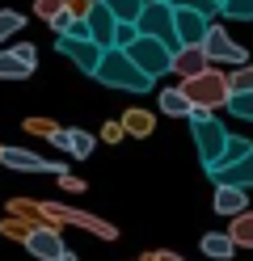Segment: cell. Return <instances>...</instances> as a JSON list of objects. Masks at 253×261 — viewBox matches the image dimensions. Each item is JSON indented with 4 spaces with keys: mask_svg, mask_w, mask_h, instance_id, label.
<instances>
[{
    "mask_svg": "<svg viewBox=\"0 0 253 261\" xmlns=\"http://www.w3.org/2000/svg\"><path fill=\"white\" fill-rule=\"evenodd\" d=\"M93 76L101 80V85L127 89V93H148V89H152V76H144V72L127 59V51H118V46H106V51H101Z\"/></svg>",
    "mask_w": 253,
    "mask_h": 261,
    "instance_id": "obj_1",
    "label": "cell"
},
{
    "mask_svg": "<svg viewBox=\"0 0 253 261\" xmlns=\"http://www.w3.org/2000/svg\"><path fill=\"white\" fill-rule=\"evenodd\" d=\"M186 118H190V135H194V143H198V160H202V169H211L215 160H219V152H224V143H228L224 122L211 118V110H190Z\"/></svg>",
    "mask_w": 253,
    "mask_h": 261,
    "instance_id": "obj_2",
    "label": "cell"
},
{
    "mask_svg": "<svg viewBox=\"0 0 253 261\" xmlns=\"http://www.w3.org/2000/svg\"><path fill=\"white\" fill-rule=\"evenodd\" d=\"M181 93L190 97V106L194 110H215V106H228V97H232V89H228V76H219V72H198V76H190L181 85Z\"/></svg>",
    "mask_w": 253,
    "mask_h": 261,
    "instance_id": "obj_3",
    "label": "cell"
},
{
    "mask_svg": "<svg viewBox=\"0 0 253 261\" xmlns=\"http://www.w3.org/2000/svg\"><path fill=\"white\" fill-rule=\"evenodd\" d=\"M135 25V34H144V38H156L165 42L169 51H177V34H173V5H156V0H148V5L140 9V17L131 21Z\"/></svg>",
    "mask_w": 253,
    "mask_h": 261,
    "instance_id": "obj_4",
    "label": "cell"
},
{
    "mask_svg": "<svg viewBox=\"0 0 253 261\" xmlns=\"http://www.w3.org/2000/svg\"><path fill=\"white\" fill-rule=\"evenodd\" d=\"M127 59H131L144 76H152V80H156V76H165V72H169V63H173V51H169L165 42L144 38V34H140V38L127 46Z\"/></svg>",
    "mask_w": 253,
    "mask_h": 261,
    "instance_id": "obj_5",
    "label": "cell"
},
{
    "mask_svg": "<svg viewBox=\"0 0 253 261\" xmlns=\"http://www.w3.org/2000/svg\"><path fill=\"white\" fill-rule=\"evenodd\" d=\"M202 51H207V59H215V63H236V68L245 63V46H241V42H232V34H228L224 25H207Z\"/></svg>",
    "mask_w": 253,
    "mask_h": 261,
    "instance_id": "obj_6",
    "label": "cell"
},
{
    "mask_svg": "<svg viewBox=\"0 0 253 261\" xmlns=\"http://www.w3.org/2000/svg\"><path fill=\"white\" fill-rule=\"evenodd\" d=\"M55 51L67 55L80 72H89V76H93V68H97V59H101V46H97L93 38H72V34H59V38H55Z\"/></svg>",
    "mask_w": 253,
    "mask_h": 261,
    "instance_id": "obj_7",
    "label": "cell"
},
{
    "mask_svg": "<svg viewBox=\"0 0 253 261\" xmlns=\"http://www.w3.org/2000/svg\"><path fill=\"white\" fill-rule=\"evenodd\" d=\"M34 68H38V51H34L30 42L0 51V80H26Z\"/></svg>",
    "mask_w": 253,
    "mask_h": 261,
    "instance_id": "obj_8",
    "label": "cell"
},
{
    "mask_svg": "<svg viewBox=\"0 0 253 261\" xmlns=\"http://www.w3.org/2000/svg\"><path fill=\"white\" fill-rule=\"evenodd\" d=\"M114 13L101 5V0H89V9H84V30H89V38L106 51V46H114Z\"/></svg>",
    "mask_w": 253,
    "mask_h": 261,
    "instance_id": "obj_9",
    "label": "cell"
},
{
    "mask_svg": "<svg viewBox=\"0 0 253 261\" xmlns=\"http://www.w3.org/2000/svg\"><path fill=\"white\" fill-rule=\"evenodd\" d=\"M0 165L5 169H17V173H63V165H51L38 152H26V148H0Z\"/></svg>",
    "mask_w": 253,
    "mask_h": 261,
    "instance_id": "obj_10",
    "label": "cell"
},
{
    "mask_svg": "<svg viewBox=\"0 0 253 261\" xmlns=\"http://www.w3.org/2000/svg\"><path fill=\"white\" fill-rule=\"evenodd\" d=\"M207 17L202 13H194V9H173V34H177V42L181 46H198L202 38H207Z\"/></svg>",
    "mask_w": 253,
    "mask_h": 261,
    "instance_id": "obj_11",
    "label": "cell"
},
{
    "mask_svg": "<svg viewBox=\"0 0 253 261\" xmlns=\"http://www.w3.org/2000/svg\"><path fill=\"white\" fill-rule=\"evenodd\" d=\"M42 215H51V219H63V223H76V227H89L93 236H101V240H114L118 232L110 223H101V219H93V215H84V211H67V206H55V202H47V206H38Z\"/></svg>",
    "mask_w": 253,
    "mask_h": 261,
    "instance_id": "obj_12",
    "label": "cell"
},
{
    "mask_svg": "<svg viewBox=\"0 0 253 261\" xmlns=\"http://www.w3.org/2000/svg\"><path fill=\"white\" fill-rule=\"evenodd\" d=\"M26 249L38 261H55L63 253V240H59L55 227H30V232H26Z\"/></svg>",
    "mask_w": 253,
    "mask_h": 261,
    "instance_id": "obj_13",
    "label": "cell"
},
{
    "mask_svg": "<svg viewBox=\"0 0 253 261\" xmlns=\"http://www.w3.org/2000/svg\"><path fill=\"white\" fill-rule=\"evenodd\" d=\"M211 68V59H207V51H202V42L198 46H177L173 51V63H169V72H177V76H198V72H207Z\"/></svg>",
    "mask_w": 253,
    "mask_h": 261,
    "instance_id": "obj_14",
    "label": "cell"
},
{
    "mask_svg": "<svg viewBox=\"0 0 253 261\" xmlns=\"http://www.w3.org/2000/svg\"><path fill=\"white\" fill-rule=\"evenodd\" d=\"M211 181H215V186H236V190H249V186H253V152H249V156H241L236 165L211 169Z\"/></svg>",
    "mask_w": 253,
    "mask_h": 261,
    "instance_id": "obj_15",
    "label": "cell"
},
{
    "mask_svg": "<svg viewBox=\"0 0 253 261\" xmlns=\"http://www.w3.org/2000/svg\"><path fill=\"white\" fill-rule=\"evenodd\" d=\"M51 143L63 152H72L76 160H89L93 156V135L89 130H51Z\"/></svg>",
    "mask_w": 253,
    "mask_h": 261,
    "instance_id": "obj_16",
    "label": "cell"
},
{
    "mask_svg": "<svg viewBox=\"0 0 253 261\" xmlns=\"http://www.w3.org/2000/svg\"><path fill=\"white\" fill-rule=\"evenodd\" d=\"M215 211H219V215H241V211H249L245 190H236V186H215Z\"/></svg>",
    "mask_w": 253,
    "mask_h": 261,
    "instance_id": "obj_17",
    "label": "cell"
},
{
    "mask_svg": "<svg viewBox=\"0 0 253 261\" xmlns=\"http://www.w3.org/2000/svg\"><path fill=\"white\" fill-rule=\"evenodd\" d=\"M253 152V143L249 139H241V135H228V143H224V152H219V160H215V165L211 169H224V165H236V160H241V156H249ZM207 169V173H211Z\"/></svg>",
    "mask_w": 253,
    "mask_h": 261,
    "instance_id": "obj_18",
    "label": "cell"
},
{
    "mask_svg": "<svg viewBox=\"0 0 253 261\" xmlns=\"http://www.w3.org/2000/svg\"><path fill=\"white\" fill-rule=\"evenodd\" d=\"M160 110L169 114V118H186L194 106H190V97H186L181 89H165V93H160Z\"/></svg>",
    "mask_w": 253,
    "mask_h": 261,
    "instance_id": "obj_19",
    "label": "cell"
},
{
    "mask_svg": "<svg viewBox=\"0 0 253 261\" xmlns=\"http://www.w3.org/2000/svg\"><path fill=\"white\" fill-rule=\"evenodd\" d=\"M232 249H236V244L228 240V232H207V236H202V253L215 257V261H228Z\"/></svg>",
    "mask_w": 253,
    "mask_h": 261,
    "instance_id": "obj_20",
    "label": "cell"
},
{
    "mask_svg": "<svg viewBox=\"0 0 253 261\" xmlns=\"http://www.w3.org/2000/svg\"><path fill=\"white\" fill-rule=\"evenodd\" d=\"M232 244H253V211H241L232 215V232H228Z\"/></svg>",
    "mask_w": 253,
    "mask_h": 261,
    "instance_id": "obj_21",
    "label": "cell"
},
{
    "mask_svg": "<svg viewBox=\"0 0 253 261\" xmlns=\"http://www.w3.org/2000/svg\"><path fill=\"white\" fill-rule=\"evenodd\" d=\"M110 13H114V21H135L140 17V9L148 5V0H101Z\"/></svg>",
    "mask_w": 253,
    "mask_h": 261,
    "instance_id": "obj_22",
    "label": "cell"
},
{
    "mask_svg": "<svg viewBox=\"0 0 253 261\" xmlns=\"http://www.w3.org/2000/svg\"><path fill=\"white\" fill-rule=\"evenodd\" d=\"M21 25H26V17L17 9H0V42L13 38V34H21Z\"/></svg>",
    "mask_w": 253,
    "mask_h": 261,
    "instance_id": "obj_23",
    "label": "cell"
},
{
    "mask_svg": "<svg viewBox=\"0 0 253 261\" xmlns=\"http://www.w3.org/2000/svg\"><path fill=\"white\" fill-rule=\"evenodd\" d=\"M219 13H224V17H232V21H249V17H253V0H224V5H219Z\"/></svg>",
    "mask_w": 253,
    "mask_h": 261,
    "instance_id": "obj_24",
    "label": "cell"
},
{
    "mask_svg": "<svg viewBox=\"0 0 253 261\" xmlns=\"http://www.w3.org/2000/svg\"><path fill=\"white\" fill-rule=\"evenodd\" d=\"M228 110L236 114V118H249V122H253V89H249V93H232V97H228Z\"/></svg>",
    "mask_w": 253,
    "mask_h": 261,
    "instance_id": "obj_25",
    "label": "cell"
},
{
    "mask_svg": "<svg viewBox=\"0 0 253 261\" xmlns=\"http://www.w3.org/2000/svg\"><path fill=\"white\" fill-rule=\"evenodd\" d=\"M173 9H194V13H202V17H215L219 13V5L215 0H169Z\"/></svg>",
    "mask_w": 253,
    "mask_h": 261,
    "instance_id": "obj_26",
    "label": "cell"
},
{
    "mask_svg": "<svg viewBox=\"0 0 253 261\" xmlns=\"http://www.w3.org/2000/svg\"><path fill=\"white\" fill-rule=\"evenodd\" d=\"M228 89H232V93H249V89H253V63H241V72L228 80Z\"/></svg>",
    "mask_w": 253,
    "mask_h": 261,
    "instance_id": "obj_27",
    "label": "cell"
},
{
    "mask_svg": "<svg viewBox=\"0 0 253 261\" xmlns=\"http://www.w3.org/2000/svg\"><path fill=\"white\" fill-rule=\"evenodd\" d=\"M135 38H140V34H135V25H131V21H118V25H114V46H118V51H127Z\"/></svg>",
    "mask_w": 253,
    "mask_h": 261,
    "instance_id": "obj_28",
    "label": "cell"
},
{
    "mask_svg": "<svg viewBox=\"0 0 253 261\" xmlns=\"http://www.w3.org/2000/svg\"><path fill=\"white\" fill-rule=\"evenodd\" d=\"M123 126H127V130H135V135H148V130H152V118H148V114H140V110H131Z\"/></svg>",
    "mask_w": 253,
    "mask_h": 261,
    "instance_id": "obj_29",
    "label": "cell"
},
{
    "mask_svg": "<svg viewBox=\"0 0 253 261\" xmlns=\"http://www.w3.org/2000/svg\"><path fill=\"white\" fill-rule=\"evenodd\" d=\"M72 21H76V13H72V9H59V13H55V17H51L47 25L55 30V34H67V30H72Z\"/></svg>",
    "mask_w": 253,
    "mask_h": 261,
    "instance_id": "obj_30",
    "label": "cell"
},
{
    "mask_svg": "<svg viewBox=\"0 0 253 261\" xmlns=\"http://www.w3.org/2000/svg\"><path fill=\"white\" fill-rule=\"evenodd\" d=\"M59 9H67V0H38V5H34V13H38L42 21H51Z\"/></svg>",
    "mask_w": 253,
    "mask_h": 261,
    "instance_id": "obj_31",
    "label": "cell"
},
{
    "mask_svg": "<svg viewBox=\"0 0 253 261\" xmlns=\"http://www.w3.org/2000/svg\"><path fill=\"white\" fill-rule=\"evenodd\" d=\"M55 261H76V253H67V249H63V253H59Z\"/></svg>",
    "mask_w": 253,
    "mask_h": 261,
    "instance_id": "obj_32",
    "label": "cell"
},
{
    "mask_svg": "<svg viewBox=\"0 0 253 261\" xmlns=\"http://www.w3.org/2000/svg\"><path fill=\"white\" fill-rule=\"evenodd\" d=\"M156 5H169V0H156Z\"/></svg>",
    "mask_w": 253,
    "mask_h": 261,
    "instance_id": "obj_33",
    "label": "cell"
},
{
    "mask_svg": "<svg viewBox=\"0 0 253 261\" xmlns=\"http://www.w3.org/2000/svg\"><path fill=\"white\" fill-rule=\"evenodd\" d=\"M215 5H224V0H215Z\"/></svg>",
    "mask_w": 253,
    "mask_h": 261,
    "instance_id": "obj_34",
    "label": "cell"
}]
</instances>
